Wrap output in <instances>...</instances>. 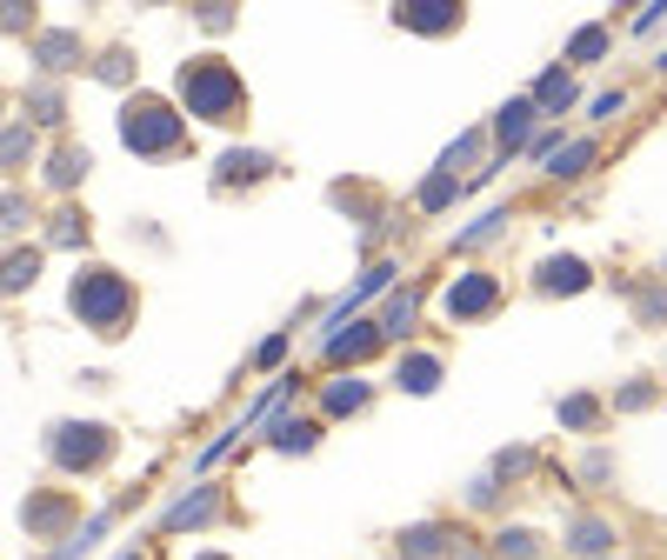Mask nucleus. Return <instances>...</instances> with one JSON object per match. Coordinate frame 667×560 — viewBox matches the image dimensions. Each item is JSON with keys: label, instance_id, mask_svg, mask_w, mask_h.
<instances>
[{"label": "nucleus", "instance_id": "423d86ee", "mask_svg": "<svg viewBox=\"0 0 667 560\" xmlns=\"http://www.w3.org/2000/svg\"><path fill=\"white\" fill-rule=\"evenodd\" d=\"M394 20L414 27V33H454V27H461V7H454V0H414V7H394Z\"/></svg>", "mask_w": 667, "mask_h": 560}, {"label": "nucleus", "instance_id": "2eb2a0df", "mask_svg": "<svg viewBox=\"0 0 667 560\" xmlns=\"http://www.w3.org/2000/svg\"><path fill=\"white\" fill-rule=\"evenodd\" d=\"M608 541H615L608 521H575V528H568V548H575V554H601Z\"/></svg>", "mask_w": 667, "mask_h": 560}, {"label": "nucleus", "instance_id": "b1692460", "mask_svg": "<svg viewBox=\"0 0 667 560\" xmlns=\"http://www.w3.org/2000/svg\"><path fill=\"white\" fill-rule=\"evenodd\" d=\"M33 267H40V254H13V261H7V294H20V287L33 281Z\"/></svg>", "mask_w": 667, "mask_h": 560}, {"label": "nucleus", "instance_id": "bb28decb", "mask_svg": "<svg viewBox=\"0 0 667 560\" xmlns=\"http://www.w3.org/2000/svg\"><path fill=\"white\" fill-rule=\"evenodd\" d=\"M194 560H227V554H194Z\"/></svg>", "mask_w": 667, "mask_h": 560}, {"label": "nucleus", "instance_id": "f03ea898", "mask_svg": "<svg viewBox=\"0 0 667 560\" xmlns=\"http://www.w3.org/2000/svg\"><path fill=\"white\" fill-rule=\"evenodd\" d=\"M180 100H187V114H200V120H234L241 114V73L227 67V60H187L180 67Z\"/></svg>", "mask_w": 667, "mask_h": 560}, {"label": "nucleus", "instance_id": "1a4fd4ad", "mask_svg": "<svg viewBox=\"0 0 667 560\" xmlns=\"http://www.w3.org/2000/svg\"><path fill=\"white\" fill-rule=\"evenodd\" d=\"M394 381H401L408 394H434V387H441V361H434V354H408V361L394 367Z\"/></svg>", "mask_w": 667, "mask_h": 560}, {"label": "nucleus", "instance_id": "cd10ccee", "mask_svg": "<svg viewBox=\"0 0 667 560\" xmlns=\"http://www.w3.org/2000/svg\"><path fill=\"white\" fill-rule=\"evenodd\" d=\"M120 560H140V554H120Z\"/></svg>", "mask_w": 667, "mask_h": 560}, {"label": "nucleus", "instance_id": "ddd939ff", "mask_svg": "<svg viewBox=\"0 0 667 560\" xmlns=\"http://www.w3.org/2000/svg\"><path fill=\"white\" fill-rule=\"evenodd\" d=\"M534 107H541V114H561V107H575V80H568V73H541V87H534Z\"/></svg>", "mask_w": 667, "mask_h": 560}, {"label": "nucleus", "instance_id": "412c9836", "mask_svg": "<svg viewBox=\"0 0 667 560\" xmlns=\"http://www.w3.org/2000/svg\"><path fill=\"white\" fill-rule=\"evenodd\" d=\"M454 194H461V180H454V174H434V180L421 187V207H448Z\"/></svg>", "mask_w": 667, "mask_h": 560}, {"label": "nucleus", "instance_id": "9d476101", "mask_svg": "<svg viewBox=\"0 0 667 560\" xmlns=\"http://www.w3.org/2000/svg\"><path fill=\"white\" fill-rule=\"evenodd\" d=\"M321 407H327V414H361V407H367V381H354V374H341V381H327V394H321Z\"/></svg>", "mask_w": 667, "mask_h": 560}, {"label": "nucleus", "instance_id": "f3484780", "mask_svg": "<svg viewBox=\"0 0 667 560\" xmlns=\"http://www.w3.org/2000/svg\"><path fill=\"white\" fill-rule=\"evenodd\" d=\"M314 421H274V448H287V454H307L314 448Z\"/></svg>", "mask_w": 667, "mask_h": 560}, {"label": "nucleus", "instance_id": "dca6fc26", "mask_svg": "<svg viewBox=\"0 0 667 560\" xmlns=\"http://www.w3.org/2000/svg\"><path fill=\"white\" fill-rule=\"evenodd\" d=\"M494 554L501 560H534L541 554V541H534L528 528H501V534H494Z\"/></svg>", "mask_w": 667, "mask_h": 560}, {"label": "nucleus", "instance_id": "a211bd4d", "mask_svg": "<svg viewBox=\"0 0 667 560\" xmlns=\"http://www.w3.org/2000/svg\"><path fill=\"white\" fill-rule=\"evenodd\" d=\"M414 307H421V294H401V301L388 307V321H381V334H408V327H414Z\"/></svg>", "mask_w": 667, "mask_h": 560}, {"label": "nucleus", "instance_id": "0eeeda50", "mask_svg": "<svg viewBox=\"0 0 667 560\" xmlns=\"http://www.w3.org/2000/svg\"><path fill=\"white\" fill-rule=\"evenodd\" d=\"M534 114H541V107H534V94H528V100H508V107L494 114V140H501V147H521V140H528V127H534Z\"/></svg>", "mask_w": 667, "mask_h": 560}, {"label": "nucleus", "instance_id": "7ed1b4c3", "mask_svg": "<svg viewBox=\"0 0 667 560\" xmlns=\"http://www.w3.org/2000/svg\"><path fill=\"white\" fill-rule=\"evenodd\" d=\"M120 140L134 154H167V147H180V114L160 107V100H127L120 107Z\"/></svg>", "mask_w": 667, "mask_h": 560}, {"label": "nucleus", "instance_id": "39448f33", "mask_svg": "<svg viewBox=\"0 0 667 560\" xmlns=\"http://www.w3.org/2000/svg\"><path fill=\"white\" fill-rule=\"evenodd\" d=\"M494 301H501V281H494V274H461V281L441 294L448 321H474V314H488Z\"/></svg>", "mask_w": 667, "mask_h": 560}, {"label": "nucleus", "instance_id": "5701e85b", "mask_svg": "<svg viewBox=\"0 0 667 560\" xmlns=\"http://www.w3.org/2000/svg\"><path fill=\"white\" fill-rule=\"evenodd\" d=\"M601 47H608V27H581V33H575V47H568V53H575V60H595V53H601Z\"/></svg>", "mask_w": 667, "mask_h": 560}, {"label": "nucleus", "instance_id": "aec40b11", "mask_svg": "<svg viewBox=\"0 0 667 560\" xmlns=\"http://www.w3.org/2000/svg\"><path fill=\"white\" fill-rule=\"evenodd\" d=\"M80 174H87V154H80V147H67V154L53 160V187H73Z\"/></svg>", "mask_w": 667, "mask_h": 560}, {"label": "nucleus", "instance_id": "f257e3e1", "mask_svg": "<svg viewBox=\"0 0 667 560\" xmlns=\"http://www.w3.org/2000/svg\"><path fill=\"white\" fill-rule=\"evenodd\" d=\"M67 301H73L80 327H94V334H120V321L134 314V287H127L114 267H80Z\"/></svg>", "mask_w": 667, "mask_h": 560}, {"label": "nucleus", "instance_id": "4be33fe9", "mask_svg": "<svg viewBox=\"0 0 667 560\" xmlns=\"http://www.w3.org/2000/svg\"><path fill=\"white\" fill-rule=\"evenodd\" d=\"M501 227H508V214H501V207H494V214H481V220H474V227H468V234H461V247H481V240H494V234H501Z\"/></svg>", "mask_w": 667, "mask_h": 560}, {"label": "nucleus", "instance_id": "a878e982", "mask_svg": "<svg viewBox=\"0 0 667 560\" xmlns=\"http://www.w3.org/2000/svg\"><path fill=\"white\" fill-rule=\"evenodd\" d=\"M67 53H73V40H67V33H53V40L40 47V60H47V67H67Z\"/></svg>", "mask_w": 667, "mask_h": 560}, {"label": "nucleus", "instance_id": "393cba45", "mask_svg": "<svg viewBox=\"0 0 667 560\" xmlns=\"http://www.w3.org/2000/svg\"><path fill=\"white\" fill-rule=\"evenodd\" d=\"M595 414H601V407H595L588 394H575V401H561V421H568V428H595Z\"/></svg>", "mask_w": 667, "mask_h": 560}, {"label": "nucleus", "instance_id": "6ab92c4d", "mask_svg": "<svg viewBox=\"0 0 667 560\" xmlns=\"http://www.w3.org/2000/svg\"><path fill=\"white\" fill-rule=\"evenodd\" d=\"M220 167H227V180H234V174H241V180H254V174H267V154H241V147H234Z\"/></svg>", "mask_w": 667, "mask_h": 560}, {"label": "nucleus", "instance_id": "4468645a", "mask_svg": "<svg viewBox=\"0 0 667 560\" xmlns=\"http://www.w3.org/2000/svg\"><path fill=\"white\" fill-rule=\"evenodd\" d=\"M214 508H220V494H214V488H200V494H194V501H180V508H174V514H167V528H200V521H207V514H214Z\"/></svg>", "mask_w": 667, "mask_h": 560}, {"label": "nucleus", "instance_id": "20e7f679", "mask_svg": "<svg viewBox=\"0 0 667 560\" xmlns=\"http://www.w3.org/2000/svg\"><path fill=\"white\" fill-rule=\"evenodd\" d=\"M107 454H114V434H107V428H94V421L53 428V461H60V468H100Z\"/></svg>", "mask_w": 667, "mask_h": 560}, {"label": "nucleus", "instance_id": "6e6552de", "mask_svg": "<svg viewBox=\"0 0 667 560\" xmlns=\"http://www.w3.org/2000/svg\"><path fill=\"white\" fill-rule=\"evenodd\" d=\"M541 287H548V294H581V287H588V261H575V254L541 261Z\"/></svg>", "mask_w": 667, "mask_h": 560}, {"label": "nucleus", "instance_id": "f8f14e48", "mask_svg": "<svg viewBox=\"0 0 667 560\" xmlns=\"http://www.w3.org/2000/svg\"><path fill=\"white\" fill-rule=\"evenodd\" d=\"M588 160H595V140H568V147H555L548 174H555V180H575V174H588Z\"/></svg>", "mask_w": 667, "mask_h": 560}, {"label": "nucleus", "instance_id": "9b49d317", "mask_svg": "<svg viewBox=\"0 0 667 560\" xmlns=\"http://www.w3.org/2000/svg\"><path fill=\"white\" fill-rule=\"evenodd\" d=\"M374 341H381V334H374L367 321H354L347 334H327V361H361V354H367Z\"/></svg>", "mask_w": 667, "mask_h": 560}]
</instances>
